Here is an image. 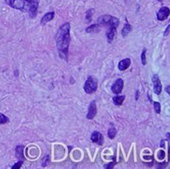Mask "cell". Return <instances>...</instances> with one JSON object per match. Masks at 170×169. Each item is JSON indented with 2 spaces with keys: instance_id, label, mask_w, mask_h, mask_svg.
Listing matches in <instances>:
<instances>
[{
  "instance_id": "1",
  "label": "cell",
  "mask_w": 170,
  "mask_h": 169,
  "mask_svg": "<svg viewBox=\"0 0 170 169\" xmlns=\"http://www.w3.org/2000/svg\"><path fill=\"white\" fill-rule=\"evenodd\" d=\"M70 29L71 25L69 23H65L60 26L57 31V34L55 35V41L57 49L59 51V54L61 58L67 61L68 59V48L71 42L70 37Z\"/></svg>"
},
{
  "instance_id": "2",
  "label": "cell",
  "mask_w": 170,
  "mask_h": 169,
  "mask_svg": "<svg viewBox=\"0 0 170 169\" xmlns=\"http://www.w3.org/2000/svg\"><path fill=\"white\" fill-rule=\"evenodd\" d=\"M98 24L99 25H109V26L118 27L120 21L115 16H111L109 15H105V16H101L98 19Z\"/></svg>"
},
{
  "instance_id": "3",
  "label": "cell",
  "mask_w": 170,
  "mask_h": 169,
  "mask_svg": "<svg viewBox=\"0 0 170 169\" xmlns=\"http://www.w3.org/2000/svg\"><path fill=\"white\" fill-rule=\"evenodd\" d=\"M98 88V81L94 77H89L84 84V90L88 94H91L96 91Z\"/></svg>"
},
{
  "instance_id": "4",
  "label": "cell",
  "mask_w": 170,
  "mask_h": 169,
  "mask_svg": "<svg viewBox=\"0 0 170 169\" xmlns=\"http://www.w3.org/2000/svg\"><path fill=\"white\" fill-rule=\"evenodd\" d=\"M5 3L7 5H8L9 7L15 8V9L25 11V2L24 1V0H5Z\"/></svg>"
},
{
  "instance_id": "5",
  "label": "cell",
  "mask_w": 170,
  "mask_h": 169,
  "mask_svg": "<svg viewBox=\"0 0 170 169\" xmlns=\"http://www.w3.org/2000/svg\"><path fill=\"white\" fill-rule=\"evenodd\" d=\"M124 83H123V80L122 79H118L111 86V90L113 91V93L115 94H120L122 91Z\"/></svg>"
},
{
  "instance_id": "6",
  "label": "cell",
  "mask_w": 170,
  "mask_h": 169,
  "mask_svg": "<svg viewBox=\"0 0 170 169\" xmlns=\"http://www.w3.org/2000/svg\"><path fill=\"white\" fill-rule=\"evenodd\" d=\"M38 5H39V0H33L31 3H29V15L30 17L34 18L37 15V9H38Z\"/></svg>"
},
{
  "instance_id": "7",
  "label": "cell",
  "mask_w": 170,
  "mask_h": 169,
  "mask_svg": "<svg viewBox=\"0 0 170 169\" xmlns=\"http://www.w3.org/2000/svg\"><path fill=\"white\" fill-rule=\"evenodd\" d=\"M152 82H153V84H154V92L157 95H159L162 91V84L160 82L159 77L157 74H154L153 77H152Z\"/></svg>"
},
{
  "instance_id": "8",
  "label": "cell",
  "mask_w": 170,
  "mask_h": 169,
  "mask_svg": "<svg viewBox=\"0 0 170 169\" xmlns=\"http://www.w3.org/2000/svg\"><path fill=\"white\" fill-rule=\"evenodd\" d=\"M169 8L167 7H161L159 9V11L157 12V17L159 21H164L166 20L168 16H169Z\"/></svg>"
},
{
  "instance_id": "9",
  "label": "cell",
  "mask_w": 170,
  "mask_h": 169,
  "mask_svg": "<svg viewBox=\"0 0 170 169\" xmlns=\"http://www.w3.org/2000/svg\"><path fill=\"white\" fill-rule=\"evenodd\" d=\"M97 114V107H96V102L95 100H92L89 106L88 109V114H87V119L88 120H92L95 115Z\"/></svg>"
},
{
  "instance_id": "10",
  "label": "cell",
  "mask_w": 170,
  "mask_h": 169,
  "mask_svg": "<svg viewBox=\"0 0 170 169\" xmlns=\"http://www.w3.org/2000/svg\"><path fill=\"white\" fill-rule=\"evenodd\" d=\"M91 139L92 142L98 144L99 146H101V145L103 144V141H104L103 136H102L100 133H99L98 131H94V132L92 133V135H91Z\"/></svg>"
},
{
  "instance_id": "11",
  "label": "cell",
  "mask_w": 170,
  "mask_h": 169,
  "mask_svg": "<svg viewBox=\"0 0 170 169\" xmlns=\"http://www.w3.org/2000/svg\"><path fill=\"white\" fill-rule=\"evenodd\" d=\"M116 29H117V27H115V26H109V30L106 34L109 43H111L112 40L114 39V37L116 35Z\"/></svg>"
},
{
  "instance_id": "12",
  "label": "cell",
  "mask_w": 170,
  "mask_h": 169,
  "mask_svg": "<svg viewBox=\"0 0 170 169\" xmlns=\"http://www.w3.org/2000/svg\"><path fill=\"white\" fill-rule=\"evenodd\" d=\"M54 16H55L54 12H49V13H46V14L42 17V19H41V24H42V25H44V24H46V23L52 21V20L54 18Z\"/></svg>"
},
{
  "instance_id": "13",
  "label": "cell",
  "mask_w": 170,
  "mask_h": 169,
  "mask_svg": "<svg viewBox=\"0 0 170 169\" xmlns=\"http://www.w3.org/2000/svg\"><path fill=\"white\" fill-rule=\"evenodd\" d=\"M130 64H131L130 59H129V58L124 59V60H122V61L120 62V64H119V69L121 71H125V70H127L130 66Z\"/></svg>"
},
{
  "instance_id": "14",
  "label": "cell",
  "mask_w": 170,
  "mask_h": 169,
  "mask_svg": "<svg viewBox=\"0 0 170 169\" xmlns=\"http://www.w3.org/2000/svg\"><path fill=\"white\" fill-rule=\"evenodd\" d=\"M124 99H125V96L124 95H121V96L118 95V96L113 97V102H114V104L117 105V106H121L123 103Z\"/></svg>"
},
{
  "instance_id": "15",
  "label": "cell",
  "mask_w": 170,
  "mask_h": 169,
  "mask_svg": "<svg viewBox=\"0 0 170 169\" xmlns=\"http://www.w3.org/2000/svg\"><path fill=\"white\" fill-rule=\"evenodd\" d=\"M131 30H132V26H131L130 24H126V25H124L122 31H121V34H122V36H123V37L128 36V34L130 33Z\"/></svg>"
},
{
  "instance_id": "16",
  "label": "cell",
  "mask_w": 170,
  "mask_h": 169,
  "mask_svg": "<svg viewBox=\"0 0 170 169\" xmlns=\"http://www.w3.org/2000/svg\"><path fill=\"white\" fill-rule=\"evenodd\" d=\"M23 150H24V146H18L16 148V156L17 158L23 160L24 159V154H23Z\"/></svg>"
},
{
  "instance_id": "17",
  "label": "cell",
  "mask_w": 170,
  "mask_h": 169,
  "mask_svg": "<svg viewBox=\"0 0 170 169\" xmlns=\"http://www.w3.org/2000/svg\"><path fill=\"white\" fill-rule=\"evenodd\" d=\"M100 31V25L99 24H94L91 25V26L86 28V32L87 33H96Z\"/></svg>"
},
{
  "instance_id": "18",
  "label": "cell",
  "mask_w": 170,
  "mask_h": 169,
  "mask_svg": "<svg viewBox=\"0 0 170 169\" xmlns=\"http://www.w3.org/2000/svg\"><path fill=\"white\" fill-rule=\"evenodd\" d=\"M116 134H117V130H116V129H114V128H110V129L108 130V136H109V138H111V139H113V138L116 137Z\"/></svg>"
},
{
  "instance_id": "19",
  "label": "cell",
  "mask_w": 170,
  "mask_h": 169,
  "mask_svg": "<svg viewBox=\"0 0 170 169\" xmlns=\"http://www.w3.org/2000/svg\"><path fill=\"white\" fill-rule=\"evenodd\" d=\"M9 122V120L7 116H5L4 114L0 113V125L1 124H6V123H8Z\"/></svg>"
},
{
  "instance_id": "20",
  "label": "cell",
  "mask_w": 170,
  "mask_h": 169,
  "mask_svg": "<svg viewBox=\"0 0 170 169\" xmlns=\"http://www.w3.org/2000/svg\"><path fill=\"white\" fill-rule=\"evenodd\" d=\"M94 13V10L93 9H90L86 12V20L88 22H90L91 20V17H92V15Z\"/></svg>"
},
{
  "instance_id": "21",
  "label": "cell",
  "mask_w": 170,
  "mask_h": 169,
  "mask_svg": "<svg viewBox=\"0 0 170 169\" xmlns=\"http://www.w3.org/2000/svg\"><path fill=\"white\" fill-rule=\"evenodd\" d=\"M153 104H154V109H155V111H156V113L159 114V113H160V110H161L160 103L156 101V102H154Z\"/></svg>"
},
{
  "instance_id": "22",
  "label": "cell",
  "mask_w": 170,
  "mask_h": 169,
  "mask_svg": "<svg viewBox=\"0 0 170 169\" xmlns=\"http://www.w3.org/2000/svg\"><path fill=\"white\" fill-rule=\"evenodd\" d=\"M146 52H147V50L144 49L142 53H141V62H142L143 65H146V64H147V62H146Z\"/></svg>"
},
{
  "instance_id": "23",
  "label": "cell",
  "mask_w": 170,
  "mask_h": 169,
  "mask_svg": "<svg viewBox=\"0 0 170 169\" xmlns=\"http://www.w3.org/2000/svg\"><path fill=\"white\" fill-rule=\"evenodd\" d=\"M22 164H23V160H20V161H18L16 164H15V165L12 166V168H13V169L20 168V167H21V165H22Z\"/></svg>"
},
{
  "instance_id": "24",
  "label": "cell",
  "mask_w": 170,
  "mask_h": 169,
  "mask_svg": "<svg viewBox=\"0 0 170 169\" xmlns=\"http://www.w3.org/2000/svg\"><path fill=\"white\" fill-rule=\"evenodd\" d=\"M157 156H158V158H159L160 160L164 159V157H165V153H164V151H163V150H160V151L158 152Z\"/></svg>"
},
{
  "instance_id": "25",
  "label": "cell",
  "mask_w": 170,
  "mask_h": 169,
  "mask_svg": "<svg viewBox=\"0 0 170 169\" xmlns=\"http://www.w3.org/2000/svg\"><path fill=\"white\" fill-rule=\"evenodd\" d=\"M115 165V163H113V162H111V163H109V165H106V168H108V169H109V168H111V167H113Z\"/></svg>"
},
{
  "instance_id": "26",
  "label": "cell",
  "mask_w": 170,
  "mask_h": 169,
  "mask_svg": "<svg viewBox=\"0 0 170 169\" xmlns=\"http://www.w3.org/2000/svg\"><path fill=\"white\" fill-rule=\"evenodd\" d=\"M168 33H169V25L166 27V33L164 34V35H165V36H166V35L168 34Z\"/></svg>"
},
{
  "instance_id": "27",
  "label": "cell",
  "mask_w": 170,
  "mask_h": 169,
  "mask_svg": "<svg viewBox=\"0 0 170 169\" xmlns=\"http://www.w3.org/2000/svg\"><path fill=\"white\" fill-rule=\"evenodd\" d=\"M164 146H165V140L162 139V140H161V143H160V147H164Z\"/></svg>"
},
{
  "instance_id": "28",
  "label": "cell",
  "mask_w": 170,
  "mask_h": 169,
  "mask_svg": "<svg viewBox=\"0 0 170 169\" xmlns=\"http://www.w3.org/2000/svg\"><path fill=\"white\" fill-rule=\"evenodd\" d=\"M24 1H25V2H26V3H28V4H29V3H31V2H32V1H33V0H24Z\"/></svg>"
},
{
  "instance_id": "29",
  "label": "cell",
  "mask_w": 170,
  "mask_h": 169,
  "mask_svg": "<svg viewBox=\"0 0 170 169\" xmlns=\"http://www.w3.org/2000/svg\"><path fill=\"white\" fill-rule=\"evenodd\" d=\"M166 92H167L168 94L170 93V91H169V86H167V87H166Z\"/></svg>"
},
{
  "instance_id": "30",
  "label": "cell",
  "mask_w": 170,
  "mask_h": 169,
  "mask_svg": "<svg viewBox=\"0 0 170 169\" xmlns=\"http://www.w3.org/2000/svg\"><path fill=\"white\" fill-rule=\"evenodd\" d=\"M166 137H167V140L169 141V133H167V134H166Z\"/></svg>"
},
{
  "instance_id": "31",
  "label": "cell",
  "mask_w": 170,
  "mask_h": 169,
  "mask_svg": "<svg viewBox=\"0 0 170 169\" xmlns=\"http://www.w3.org/2000/svg\"><path fill=\"white\" fill-rule=\"evenodd\" d=\"M136 99H139V91H137V97H136Z\"/></svg>"
},
{
  "instance_id": "32",
  "label": "cell",
  "mask_w": 170,
  "mask_h": 169,
  "mask_svg": "<svg viewBox=\"0 0 170 169\" xmlns=\"http://www.w3.org/2000/svg\"><path fill=\"white\" fill-rule=\"evenodd\" d=\"M157 1H158V2H162L163 0H157Z\"/></svg>"
}]
</instances>
